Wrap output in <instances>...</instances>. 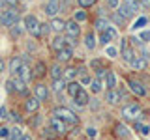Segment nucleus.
Returning a JSON list of instances; mask_svg holds the SVG:
<instances>
[{"mask_svg":"<svg viewBox=\"0 0 150 140\" xmlns=\"http://www.w3.org/2000/svg\"><path fill=\"white\" fill-rule=\"evenodd\" d=\"M141 116H143V110H141V106L137 105V103H129V105L122 106V118L124 120L137 121V120H141Z\"/></svg>","mask_w":150,"mask_h":140,"instance_id":"nucleus-1","label":"nucleus"},{"mask_svg":"<svg viewBox=\"0 0 150 140\" xmlns=\"http://www.w3.org/2000/svg\"><path fill=\"white\" fill-rule=\"evenodd\" d=\"M54 116H56V118H60L62 121H68V123H73V125L79 121L77 114H75L73 110L66 108V106H56V108H54Z\"/></svg>","mask_w":150,"mask_h":140,"instance_id":"nucleus-2","label":"nucleus"},{"mask_svg":"<svg viewBox=\"0 0 150 140\" xmlns=\"http://www.w3.org/2000/svg\"><path fill=\"white\" fill-rule=\"evenodd\" d=\"M139 9V4H137V0H126L124 4L120 6V9H118V13L124 19H129V17H133L135 15V11Z\"/></svg>","mask_w":150,"mask_h":140,"instance_id":"nucleus-3","label":"nucleus"},{"mask_svg":"<svg viewBox=\"0 0 150 140\" xmlns=\"http://www.w3.org/2000/svg\"><path fill=\"white\" fill-rule=\"evenodd\" d=\"M17 21H19V15H17V11L15 9H8V11H4L2 15H0V22H2L4 26H9L11 28L13 24H17Z\"/></svg>","mask_w":150,"mask_h":140,"instance_id":"nucleus-4","label":"nucleus"},{"mask_svg":"<svg viewBox=\"0 0 150 140\" xmlns=\"http://www.w3.org/2000/svg\"><path fill=\"white\" fill-rule=\"evenodd\" d=\"M25 24H26V30L34 36H41V24L38 22V19L34 15H26L25 17Z\"/></svg>","mask_w":150,"mask_h":140,"instance_id":"nucleus-5","label":"nucleus"},{"mask_svg":"<svg viewBox=\"0 0 150 140\" xmlns=\"http://www.w3.org/2000/svg\"><path fill=\"white\" fill-rule=\"evenodd\" d=\"M49 127L53 129L56 134H64L66 131H68V127H66V121H62L60 118H56V116H53V118L49 120Z\"/></svg>","mask_w":150,"mask_h":140,"instance_id":"nucleus-6","label":"nucleus"},{"mask_svg":"<svg viewBox=\"0 0 150 140\" xmlns=\"http://www.w3.org/2000/svg\"><path fill=\"white\" fill-rule=\"evenodd\" d=\"M128 86H129V90L133 92L135 95H139V97H144V95H146V88H144L143 82H139V80H135V78H131V80H128Z\"/></svg>","mask_w":150,"mask_h":140,"instance_id":"nucleus-7","label":"nucleus"},{"mask_svg":"<svg viewBox=\"0 0 150 140\" xmlns=\"http://www.w3.org/2000/svg\"><path fill=\"white\" fill-rule=\"evenodd\" d=\"M122 93H120V90H107V93H105V101L109 103V105H118V103L122 101Z\"/></svg>","mask_w":150,"mask_h":140,"instance_id":"nucleus-8","label":"nucleus"},{"mask_svg":"<svg viewBox=\"0 0 150 140\" xmlns=\"http://www.w3.org/2000/svg\"><path fill=\"white\" fill-rule=\"evenodd\" d=\"M34 95L40 101H47L49 99V88H47L45 84H36L34 86Z\"/></svg>","mask_w":150,"mask_h":140,"instance_id":"nucleus-9","label":"nucleus"},{"mask_svg":"<svg viewBox=\"0 0 150 140\" xmlns=\"http://www.w3.org/2000/svg\"><path fill=\"white\" fill-rule=\"evenodd\" d=\"M66 32H68V36L69 37H77L79 34H81V26H79V22L77 21H68L66 22Z\"/></svg>","mask_w":150,"mask_h":140,"instance_id":"nucleus-10","label":"nucleus"},{"mask_svg":"<svg viewBox=\"0 0 150 140\" xmlns=\"http://www.w3.org/2000/svg\"><path fill=\"white\" fill-rule=\"evenodd\" d=\"M115 136L120 140H128L129 138V129L126 127L124 123H116L115 125Z\"/></svg>","mask_w":150,"mask_h":140,"instance_id":"nucleus-11","label":"nucleus"},{"mask_svg":"<svg viewBox=\"0 0 150 140\" xmlns=\"http://www.w3.org/2000/svg\"><path fill=\"white\" fill-rule=\"evenodd\" d=\"M58 11H60V0H49L45 6V13L49 17H54Z\"/></svg>","mask_w":150,"mask_h":140,"instance_id":"nucleus-12","label":"nucleus"},{"mask_svg":"<svg viewBox=\"0 0 150 140\" xmlns=\"http://www.w3.org/2000/svg\"><path fill=\"white\" fill-rule=\"evenodd\" d=\"M73 99H75V105H77L79 108H83V106H86V105H88V101H90V97H88V93H86V92H84L83 88H81V92H79L77 95L73 97Z\"/></svg>","mask_w":150,"mask_h":140,"instance_id":"nucleus-13","label":"nucleus"},{"mask_svg":"<svg viewBox=\"0 0 150 140\" xmlns=\"http://www.w3.org/2000/svg\"><path fill=\"white\" fill-rule=\"evenodd\" d=\"M15 77H19V78H21V80L25 82V84H26V82H30V80H32V71H30V67L23 64V67L19 69V73L15 75Z\"/></svg>","mask_w":150,"mask_h":140,"instance_id":"nucleus-14","label":"nucleus"},{"mask_svg":"<svg viewBox=\"0 0 150 140\" xmlns=\"http://www.w3.org/2000/svg\"><path fill=\"white\" fill-rule=\"evenodd\" d=\"M21 67H23V60H21V56H13L11 62H9V73H11L13 77H15Z\"/></svg>","mask_w":150,"mask_h":140,"instance_id":"nucleus-15","label":"nucleus"},{"mask_svg":"<svg viewBox=\"0 0 150 140\" xmlns=\"http://www.w3.org/2000/svg\"><path fill=\"white\" fill-rule=\"evenodd\" d=\"M40 99L34 95V97H28L26 99V103H25V108L28 110V112H38V108H40Z\"/></svg>","mask_w":150,"mask_h":140,"instance_id":"nucleus-16","label":"nucleus"},{"mask_svg":"<svg viewBox=\"0 0 150 140\" xmlns=\"http://www.w3.org/2000/svg\"><path fill=\"white\" fill-rule=\"evenodd\" d=\"M51 47H53V50H56V52H60L62 49H66V37L58 36L53 39V43H51Z\"/></svg>","mask_w":150,"mask_h":140,"instance_id":"nucleus-17","label":"nucleus"},{"mask_svg":"<svg viewBox=\"0 0 150 140\" xmlns=\"http://www.w3.org/2000/svg\"><path fill=\"white\" fill-rule=\"evenodd\" d=\"M133 127H135V131H137V133H141V134H143V136H146V134L150 133V125L143 123L141 120H137V121H135V123H133Z\"/></svg>","mask_w":150,"mask_h":140,"instance_id":"nucleus-18","label":"nucleus"},{"mask_svg":"<svg viewBox=\"0 0 150 140\" xmlns=\"http://www.w3.org/2000/svg\"><path fill=\"white\" fill-rule=\"evenodd\" d=\"M122 58H124V62H128V64L133 62L135 54H133V49H131L129 45L128 47H122Z\"/></svg>","mask_w":150,"mask_h":140,"instance_id":"nucleus-19","label":"nucleus"},{"mask_svg":"<svg viewBox=\"0 0 150 140\" xmlns=\"http://www.w3.org/2000/svg\"><path fill=\"white\" fill-rule=\"evenodd\" d=\"M71 54H73V50L69 49V47H66V49H62L58 52L56 58H58V62H69V60H71Z\"/></svg>","mask_w":150,"mask_h":140,"instance_id":"nucleus-20","label":"nucleus"},{"mask_svg":"<svg viewBox=\"0 0 150 140\" xmlns=\"http://www.w3.org/2000/svg\"><path fill=\"white\" fill-rule=\"evenodd\" d=\"M131 67H133V69H137V71H143V69L146 67V60H144L143 56H135V58H133V62H131Z\"/></svg>","mask_w":150,"mask_h":140,"instance_id":"nucleus-21","label":"nucleus"},{"mask_svg":"<svg viewBox=\"0 0 150 140\" xmlns=\"http://www.w3.org/2000/svg\"><path fill=\"white\" fill-rule=\"evenodd\" d=\"M11 82H13V90H15V92H19V93H23V95H25V93H26L25 82H23V80H21V78H19V77H13V78H11Z\"/></svg>","mask_w":150,"mask_h":140,"instance_id":"nucleus-22","label":"nucleus"},{"mask_svg":"<svg viewBox=\"0 0 150 140\" xmlns=\"http://www.w3.org/2000/svg\"><path fill=\"white\" fill-rule=\"evenodd\" d=\"M105 86H107V90H115V86H116V77H115V73H112V71L107 73V77H105Z\"/></svg>","mask_w":150,"mask_h":140,"instance_id":"nucleus-23","label":"nucleus"},{"mask_svg":"<svg viewBox=\"0 0 150 140\" xmlns=\"http://www.w3.org/2000/svg\"><path fill=\"white\" fill-rule=\"evenodd\" d=\"M51 28H53L54 32H62V30H66V22L62 19H53V21H51Z\"/></svg>","mask_w":150,"mask_h":140,"instance_id":"nucleus-24","label":"nucleus"},{"mask_svg":"<svg viewBox=\"0 0 150 140\" xmlns=\"http://www.w3.org/2000/svg\"><path fill=\"white\" fill-rule=\"evenodd\" d=\"M34 75L36 77H45L47 75V65L43 64V62H36V67H34Z\"/></svg>","mask_w":150,"mask_h":140,"instance_id":"nucleus-25","label":"nucleus"},{"mask_svg":"<svg viewBox=\"0 0 150 140\" xmlns=\"http://www.w3.org/2000/svg\"><path fill=\"white\" fill-rule=\"evenodd\" d=\"M79 92H81V84H79V82H69V84H68V93H69L71 97H75Z\"/></svg>","mask_w":150,"mask_h":140,"instance_id":"nucleus-26","label":"nucleus"},{"mask_svg":"<svg viewBox=\"0 0 150 140\" xmlns=\"http://www.w3.org/2000/svg\"><path fill=\"white\" fill-rule=\"evenodd\" d=\"M64 86H68V84H66V80H64V78H56V80H53V92L60 93V92L64 90Z\"/></svg>","mask_w":150,"mask_h":140,"instance_id":"nucleus-27","label":"nucleus"},{"mask_svg":"<svg viewBox=\"0 0 150 140\" xmlns=\"http://www.w3.org/2000/svg\"><path fill=\"white\" fill-rule=\"evenodd\" d=\"M94 26H96V30H100L101 34H103V32H105L107 28H109V22H107L105 19H98V21L94 22Z\"/></svg>","mask_w":150,"mask_h":140,"instance_id":"nucleus-28","label":"nucleus"},{"mask_svg":"<svg viewBox=\"0 0 150 140\" xmlns=\"http://www.w3.org/2000/svg\"><path fill=\"white\" fill-rule=\"evenodd\" d=\"M84 45H86V49H94L96 47V37H94L92 32H88L86 37H84Z\"/></svg>","mask_w":150,"mask_h":140,"instance_id":"nucleus-29","label":"nucleus"},{"mask_svg":"<svg viewBox=\"0 0 150 140\" xmlns=\"http://www.w3.org/2000/svg\"><path fill=\"white\" fill-rule=\"evenodd\" d=\"M51 77L54 78H64V71H62V67H60V65H54L53 69H51Z\"/></svg>","mask_w":150,"mask_h":140,"instance_id":"nucleus-30","label":"nucleus"},{"mask_svg":"<svg viewBox=\"0 0 150 140\" xmlns=\"http://www.w3.org/2000/svg\"><path fill=\"white\" fill-rule=\"evenodd\" d=\"M75 75H77V69L75 67H68L64 73V80H71V78H75Z\"/></svg>","mask_w":150,"mask_h":140,"instance_id":"nucleus-31","label":"nucleus"},{"mask_svg":"<svg viewBox=\"0 0 150 140\" xmlns=\"http://www.w3.org/2000/svg\"><path fill=\"white\" fill-rule=\"evenodd\" d=\"M90 90H92L94 93H100V92H101V80L94 78V80L90 82Z\"/></svg>","mask_w":150,"mask_h":140,"instance_id":"nucleus-32","label":"nucleus"},{"mask_svg":"<svg viewBox=\"0 0 150 140\" xmlns=\"http://www.w3.org/2000/svg\"><path fill=\"white\" fill-rule=\"evenodd\" d=\"M21 136H23V131L19 127H13L11 133H9V138H11V140H21Z\"/></svg>","mask_w":150,"mask_h":140,"instance_id":"nucleus-33","label":"nucleus"},{"mask_svg":"<svg viewBox=\"0 0 150 140\" xmlns=\"http://www.w3.org/2000/svg\"><path fill=\"white\" fill-rule=\"evenodd\" d=\"M84 19H86V13H84V11H75V13H73V21L83 22Z\"/></svg>","mask_w":150,"mask_h":140,"instance_id":"nucleus-34","label":"nucleus"},{"mask_svg":"<svg viewBox=\"0 0 150 140\" xmlns=\"http://www.w3.org/2000/svg\"><path fill=\"white\" fill-rule=\"evenodd\" d=\"M144 24H146V17H139L137 21H135V24L131 26V28H133V30H137V28H141V26H144Z\"/></svg>","mask_w":150,"mask_h":140,"instance_id":"nucleus-35","label":"nucleus"},{"mask_svg":"<svg viewBox=\"0 0 150 140\" xmlns=\"http://www.w3.org/2000/svg\"><path fill=\"white\" fill-rule=\"evenodd\" d=\"M21 34H23V28L19 26V24H13V26H11V36H13V37H19Z\"/></svg>","mask_w":150,"mask_h":140,"instance_id":"nucleus-36","label":"nucleus"},{"mask_svg":"<svg viewBox=\"0 0 150 140\" xmlns=\"http://www.w3.org/2000/svg\"><path fill=\"white\" fill-rule=\"evenodd\" d=\"M107 73H109V69H105V67L98 69V71H96V78H98V80H100V78H105V77H107Z\"/></svg>","mask_w":150,"mask_h":140,"instance_id":"nucleus-37","label":"nucleus"},{"mask_svg":"<svg viewBox=\"0 0 150 140\" xmlns=\"http://www.w3.org/2000/svg\"><path fill=\"white\" fill-rule=\"evenodd\" d=\"M9 133H11V129H8V127H0V138H9Z\"/></svg>","mask_w":150,"mask_h":140,"instance_id":"nucleus-38","label":"nucleus"},{"mask_svg":"<svg viewBox=\"0 0 150 140\" xmlns=\"http://www.w3.org/2000/svg\"><path fill=\"white\" fill-rule=\"evenodd\" d=\"M90 82H92V80H90V77H88V75L81 69V84H90Z\"/></svg>","mask_w":150,"mask_h":140,"instance_id":"nucleus-39","label":"nucleus"},{"mask_svg":"<svg viewBox=\"0 0 150 140\" xmlns=\"http://www.w3.org/2000/svg\"><path fill=\"white\" fill-rule=\"evenodd\" d=\"M54 134H56V133H54L51 127H47V129L43 131V136H45V138H54Z\"/></svg>","mask_w":150,"mask_h":140,"instance_id":"nucleus-40","label":"nucleus"},{"mask_svg":"<svg viewBox=\"0 0 150 140\" xmlns=\"http://www.w3.org/2000/svg\"><path fill=\"white\" fill-rule=\"evenodd\" d=\"M0 118H2V120H8L9 118V112H8L6 106H0Z\"/></svg>","mask_w":150,"mask_h":140,"instance_id":"nucleus-41","label":"nucleus"},{"mask_svg":"<svg viewBox=\"0 0 150 140\" xmlns=\"http://www.w3.org/2000/svg\"><path fill=\"white\" fill-rule=\"evenodd\" d=\"M79 2V6H83V8H88V6H92L96 0H77Z\"/></svg>","mask_w":150,"mask_h":140,"instance_id":"nucleus-42","label":"nucleus"},{"mask_svg":"<svg viewBox=\"0 0 150 140\" xmlns=\"http://www.w3.org/2000/svg\"><path fill=\"white\" fill-rule=\"evenodd\" d=\"M9 118H11L13 121H15V123H21V121H23V118L17 114V112H11V114H9Z\"/></svg>","mask_w":150,"mask_h":140,"instance_id":"nucleus-43","label":"nucleus"},{"mask_svg":"<svg viewBox=\"0 0 150 140\" xmlns=\"http://www.w3.org/2000/svg\"><path fill=\"white\" fill-rule=\"evenodd\" d=\"M88 105H90L92 110H98V108H100V103H98V99H90V101H88Z\"/></svg>","mask_w":150,"mask_h":140,"instance_id":"nucleus-44","label":"nucleus"},{"mask_svg":"<svg viewBox=\"0 0 150 140\" xmlns=\"http://www.w3.org/2000/svg\"><path fill=\"white\" fill-rule=\"evenodd\" d=\"M86 134H88L90 138H94V136L98 134V129H96V127H88V129H86Z\"/></svg>","mask_w":150,"mask_h":140,"instance_id":"nucleus-45","label":"nucleus"},{"mask_svg":"<svg viewBox=\"0 0 150 140\" xmlns=\"http://www.w3.org/2000/svg\"><path fill=\"white\" fill-rule=\"evenodd\" d=\"M109 41H111V36L107 34V32H103V34H101V43H103V45H107Z\"/></svg>","mask_w":150,"mask_h":140,"instance_id":"nucleus-46","label":"nucleus"},{"mask_svg":"<svg viewBox=\"0 0 150 140\" xmlns=\"http://www.w3.org/2000/svg\"><path fill=\"white\" fill-rule=\"evenodd\" d=\"M116 54H118V52H116V49H115V47H107V56H111V58H115Z\"/></svg>","mask_w":150,"mask_h":140,"instance_id":"nucleus-47","label":"nucleus"},{"mask_svg":"<svg viewBox=\"0 0 150 140\" xmlns=\"http://www.w3.org/2000/svg\"><path fill=\"white\" fill-rule=\"evenodd\" d=\"M141 41H150V32L146 30V32H141Z\"/></svg>","mask_w":150,"mask_h":140,"instance_id":"nucleus-48","label":"nucleus"},{"mask_svg":"<svg viewBox=\"0 0 150 140\" xmlns=\"http://www.w3.org/2000/svg\"><path fill=\"white\" fill-rule=\"evenodd\" d=\"M107 4H109V8L115 9V8H118V6H120V0H107Z\"/></svg>","mask_w":150,"mask_h":140,"instance_id":"nucleus-49","label":"nucleus"},{"mask_svg":"<svg viewBox=\"0 0 150 140\" xmlns=\"http://www.w3.org/2000/svg\"><path fill=\"white\" fill-rule=\"evenodd\" d=\"M90 65H92L94 69H96V71H98V69H101V62H100V60H92Z\"/></svg>","mask_w":150,"mask_h":140,"instance_id":"nucleus-50","label":"nucleus"},{"mask_svg":"<svg viewBox=\"0 0 150 140\" xmlns=\"http://www.w3.org/2000/svg\"><path fill=\"white\" fill-rule=\"evenodd\" d=\"M115 21H116V22H118V24H122V22H124V21H126V19H124V17H122V15H120V13H116V15H115Z\"/></svg>","mask_w":150,"mask_h":140,"instance_id":"nucleus-51","label":"nucleus"},{"mask_svg":"<svg viewBox=\"0 0 150 140\" xmlns=\"http://www.w3.org/2000/svg\"><path fill=\"white\" fill-rule=\"evenodd\" d=\"M51 30V24H41V34H47Z\"/></svg>","mask_w":150,"mask_h":140,"instance_id":"nucleus-52","label":"nucleus"},{"mask_svg":"<svg viewBox=\"0 0 150 140\" xmlns=\"http://www.w3.org/2000/svg\"><path fill=\"white\" fill-rule=\"evenodd\" d=\"M4 69H6V62H4V58H0V75L4 73Z\"/></svg>","mask_w":150,"mask_h":140,"instance_id":"nucleus-53","label":"nucleus"},{"mask_svg":"<svg viewBox=\"0 0 150 140\" xmlns=\"http://www.w3.org/2000/svg\"><path fill=\"white\" fill-rule=\"evenodd\" d=\"M6 90H8V92H13V82H11V80L6 82Z\"/></svg>","mask_w":150,"mask_h":140,"instance_id":"nucleus-54","label":"nucleus"},{"mask_svg":"<svg viewBox=\"0 0 150 140\" xmlns=\"http://www.w3.org/2000/svg\"><path fill=\"white\" fill-rule=\"evenodd\" d=\"M32 125H40V116L36 114V118H32Z\"/></svg>","mask_w":150,"mask_h":140,"instance_id":"nucleus-55","label":"nucleus"},{"mask_svg":"<svg viewBox=\"0 0 150 140\" xmlns=\"http://www.w3.org/2000/svg\"><path fill=\"white\" fill-rule=\"evenodd\" d=\"M21 140H32V136H30V134H23Z\"/></svg>","mask_w":150,"mask_h":140,"instance_id":"nucleus-56","label":"nucleus"},{"mask_svg":"<svg viewBox=\"0 0 150 140\" xmlns=\"http://www.w3.org/2000/svg\"><path fill=\"white\" fill-rule=\"evenodd\" d=\"M8 2H9V4H15V2H17V0H8Z\"/></svg>","mask_w":150,"mask_h":140,"instance_id":"nucleus-57","label":"nucleus"}]
</instances>
